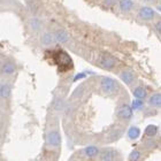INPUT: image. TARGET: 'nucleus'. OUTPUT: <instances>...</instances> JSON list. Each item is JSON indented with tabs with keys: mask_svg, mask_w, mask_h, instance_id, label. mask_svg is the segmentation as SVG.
I'll return each mask as SVG.
<instances>
[{
	"mask_svg": "<svg viewBox=\"0 0 161 161\" xmlns=\"http://www.w3.org/2000/svg\"><path fill=\"white\" fill-rule=\"evenodd\" d=\"M147 104L150 107L153 108H161V93H154L148 98Z\"/></svg>",
	"mask_w": 161,
	"mask_h": 161,
	"instance_id": "9d476101",
	"label": "nucleus"
},
{
	"mask_svg": "<svg viewBox=\"0 0 161 161\" xmlns=\"http://www.w3.org/2000/svg\"><path fill=\"white\" fill-rule=\"evenodd\" d=\"M120 77L127 85H132V84L136 82V75H135L134 71H131V70L122 71L120 75Z\"/></svg>",
	"mask_w": 161,
	"mask_h": 161,
	"instance_id": "6e6552de",
	"label": "nucleus"
},
{
	"mask_svg": "<svg viewBox=\"0 0 161 161\" xmlns=\"http://www.w3.org/2000/svg\"><path fill=\"white\" fill-rule=\"evenodd\" d=\"M119 6L122 12H129L134 7V1L132 0H119Z\"/></svg>",
	"mask_w": 161,
	"mask_h": 161,
	"instance_id": "dca6fc26",
	"label": "nucleus"
},
{
	"mask_svg": "<svg viewBox=\"0 0 161 161\" xmlns=\"http://www.w3.org/2000/svg\"><path fill=\"white\" fill-rule=\"evenodd\" d=\"M132 93H134L135 98L136 99H139V100H143L145 98L147 97V91L145 89L144 86H137L135 87L134 91H132Z\"/></svg>",
	"mask_w": 161,
	"mask_h": 161,
	"instance_id": "ddd939ff",
	"label": "nucleus"
},
{
	"mask_svg": "<svg viewBox=\"0 0 161 161\" xmlns=\"http://www.w3.org/2000/svg\"><path fill=\"white\" fill-rule=\"evenodd\" d=\"M46 144L52 148H59L61 146V135L59 129L51 128L46 132Z\"/></svg>",
	"mask_w": 161,
	"mask_h": 161,
	"instance_id": "7ed1b4c3",
	"label": "nucleus"
},
{
	"mask_svg": "<svg viewBox=\"0 0 161 161\" xmlns=\"http://www.w3.org/2000/svg\"><path fill=\"white\" fill-rule=\"evenodd\" d=\"M157 131H158V128L155 127V125H148L147 128H146V130H145V135L146 136H148V137H153V136H155L157 135Z\"/></svg>",
	"mask_w": 161,
	"mask_h": 161,
	"instance_id": "aec40b11",
	"label": "nucleus"
},
{
	"mask_svg": "<svg viewBox=\"0 0 161 161\" xmlns=\"http://www.w3.org/2000/svg\"><path fill=\"white\" fill-rule=\"evenodd\" d=\"M154 28H155V30H157V32H158L159 35H161V19L159 21H157V22H155Z\"/></svg>",
	"mask_w": 161,
	"mask_h": 161,
	"instance_id": "5701e85b",
	"label": "nucleus"
},
{
	"mask_svg": "<svg viewBox=\"0 0 161 161\" xmlns=\"http://www.w3.org/2000/svg\"><path fill=\"white\" fill-rule=\"evenodd\" d=\"M158 9H159V10H161V6H158Z\"/></svg>",
	"mask_w": 161,
	"mask_h": 161,
	"instance_id": "a878e982",
	"label": "nucleus"
},
{
	"mask_svg": "<svg viewBox=\"0 0 161 161\" xmlns=\"http://www.w3.org/2000/svg\"><path fill=\"white\" fill-rule=\"evenodd\" d=\"M138 16L141 17L142 20H145V21H151L154 19L155 16V12L153 8H151V7H142L141 9H139V12H138Z\"/></svg>",
	"mask_w": 161,
	"mask_h": 161,
	"instance_id": "39448f33",
	"label": "nucleus"
},
{
	"mask_svg": "<svg viewBox=\"0 0 161 161\" xmlns=\"http://www.w3.org/2000/svg\"><path fill=\"white\" fill-rule=\"evenodd\" d=\"M143 157H144L143 152L139 151V150H134L129 154V161H142Z\"/></svg>",
	"mask_w": 161,
	"mask_h": 161,
	"instance_id": "a211bd4d",
	"label": "nucleus"
},
{
	"mask_svg": "<svg viewBox=\"0 0 161 161\" xmlns=\"http://www.w3.org/2000/svg\"><path fill=\"white\" fill-rule=\"evenodd\" d=\"M54 37H55V40H57L58 43H67L68 40H69V35L64 30H61V29L55 31Z\"/></svg>",
	"mask_w": 161,
	"mask_h": 161,
	"instance_id": "4468645a",
	"label": "nucleus"
},
{
	"mask_svg": "<svg viewBox=\"0 0 161 161\" xmlns=\"http://www.w3.org/2000/svg\"><path fill=\"white\" fill-rule=\"evenodd\" d=\"M54 40H55V37H54V35H52L51 32H45V34H43V36H42V43H43V45H45V46L53 45Z\"/></svg>",
	"mask_w": 161,
	"mask_h": 161,
	"instance_id": "2eb2a0df",
	"label": "nucleus"
},
{
	"mask_svg": "<svg viewBox=\"0 0 161 161\" xmlns=\"http://www.w3.org/2000/svg\"><path fill=\"white\" fill-rule=\"evenodd\" d=\"M143 106V100H139V99H135L131 104V107L135 108V109H139V107Z\"/></svg>",
	"mask_w": 161,
	"mask_h": 161,
	"instance_id": "4be33fe9",
	"label": "nucleus"
},
{
	"mask_svg": "<svg viewBox=\"0 0 161 161\" xmlns=\"http://www.w3.org/2000/svg\"><path fill=\"white\" fill-rule=\"evenodd\" d=\"M115 161H122V160H121L120 158H118V159H116V160H115Z\"/></svg>",
	"mask_w": 161,
	"mask_h": 161,
	"instance_id": "393cba45",
	"label": "nucleus"
},
{
	"mask_svg": "<svg viewBox=\"0 0 161 161\" xmlns=\"http://www.w3.org/2000/svg\"><path fill=\"white\" fill-rule=\"evenodd\" d=\"M82 77H85V74H78V75H77V76H75L74 80H78V78H82Z\"/></svg>",
	"mask_w": 161,
	"mask_h": 161,
	"instance_id": "b1692460",
	"label": "nucleus"
},
{
	"mask_svg": "<svg viewBox=\"0 0 161 161\" xmlns=\"http://www.w3.org/2000/svg\"><path fill=\"white\" fill-rule=\"evenodd\" d=\"M84 154L86 155L87 158H96L98 155H100V150L98 146H87V147L84 148Z\"/></svg>",
	"mask_w": 161,
	"mask_h": 161,
	"instance_id": "9b49d317",
	"label": "nucleus"
},
{
	"mask_svg": "<svg viewBox=\"0 0 161 161\" xmlns=\"http://www.w3.org/2000/svg\"><path fill=\"white\" fill-rule=\"evenodd\" d=\"M157 146H158V142L155 141V139H151V138L144 143V147L146 150H154Z\"/></svg>",
	"mask_w": 161,
	"mask_h": 161,
	"instance_id": "6ab92c4d",
	"label": "nucleus"
},
{
	"mask_svg": "<svg viewBox=\"0 0 161 161\" xmlns=\"http://www.w3.org/2000/svg\"><path fill=\"white\" fill-rule=\"evenodd\" d=\"M139 135H141V129L137 127H131L128 131V138L131 139V141H135V139H137L139 137Z\"/></svg>",
	"mask_w": 161,
	"mask_h": 161,
	"instance_id": "f3484780",
	"label": "nucleus"
},
{
	"mask_svg": "<svg viewBox=\"0 0 161 161\" xmlns=\"http://www.w3.org/2000/svg\"><path fill=\"white\" fill-rule=\"evenodd\" d=\"M146 1H153V0H146Z\"/></svg>",
	"mask_w": 161,
	"mask_h": 161,
	"instance_id": "bb28decb",
	"label": "nucleus"
},
{
	"mask_svg": "<svg viewBox=\"0 0 161 161\" xmlns=\"http://www.w3.org/2000/svg\"><path fill=\"white\" fill-rule=\"evenodd\" d=\"M116 64V60L111 55H104L100 59V66L105 69H112L115 67Z\"/></svg>",
	"mask_w": 161,
	"mask_h": 161,
	"instance_id": "1a4fd4ad",
	"label": "nucleus"
},
{
	"mask_svg": "<svg viewBox=\"0 0 161 161\" xmlns=\"http://www.w3.org/2000/svg\"><path fill=\"white\" fill-rule=\"evenodd\" d=\"M12 93V89H10V85L8 83H1V86H0V97L1 99L6 100L8 99Z\"/></svg>",
	"mask_w": 161,
	"mask_h": 161,
	"instance_id": "f8f14e48",
	"label": "nucleus"
},
{
	"mask_svg": "<svg viewBox=\"0 0 161 161\" xmlns=\"http://www.w3.org/2000/svg\"><path fill=\"white\" fill-rule=\"evenodd\" d=\"M1 73L5 76H12L16 73V66L12 61H5L1 66Z\"/></svg>",
	"mask_w": 161,
	"mask_h": 161,
	"instance_id": "0eeeda50",
	"label": "nucleus"
},
{
	"mask_svg": "<svg viewBox=\"0 0 161 161\" xmlns=\"http://www.w3.org/2000/svg\"><path fill=\"white\" fill-rule=\"evenodd\" d=\"M54 60L60 71H67L73 68V60L69 54L64 51H59L54 55Z\"/></svg>",
	"mask_w": 161,
	"mask_h": 161,
	"instance_id": "f257e3e1",
	"label": "nucleus"
},
{
	"mask_svg": "<svg viewBox=\"0 0 161 161\" xmlns=\"http://www.w3.org/2000/svg\"><path fill=\"white\" fill-rule=\"evenodd\" d=\"M118 158V152L113 148H105L100 152V161H115Z\"/></svg>",
	"mask_w": 161,
	"mask_h": 161,
	"instance_id": "423d86ee",
	"label": "nucleus"
},
{
	"mask_svg": "<svg viewBox=\"0 0 161 161\" xmlns=\"http://www.w3.org/2000/svg\"><path fill=\"white\" fill-rule=\"evenodd\" d=\"M30 27L32 30L37 31L40 29V27H42V22H40L38 19H34V20L30 21Z\"/></svg>",
	"mask_w": 161,
	"mask_h": 161,
	"instance_id": "412c9836",
	"label": "nucleus"
},
{
	"mask_svg": "<svg viewBox=\"0 0 161 161\" xmlns=\"http://www.w3.org/2000/svg\"><path fill=\"white\" fill-rule=\"evenodd\" d=\"M116 118L124 123H128L132 118V109L128 104H120L116 108Z\"/></svg>",
	"mask_w": 161,
	"mask_h": 161,
	"instance_id": "20e7f679",
	"label": "nucleus"
},
{
	"mask_svg": "<svg viewBox=\"0 0 161 161\" xmlns=\"http://www.w3.org/2000/svg\"><path fill=\"white\" fill-rule=\"evenodd\" d=\"M99 85H100V90L108 96L115 94L119 91V83L111 77H103Z\"/></svg>",
	"mask_w": 161,
	"mask_h": 161,
	"instance_id": "f03ea898",
	"label": "nucleus"
}]
</instances>
